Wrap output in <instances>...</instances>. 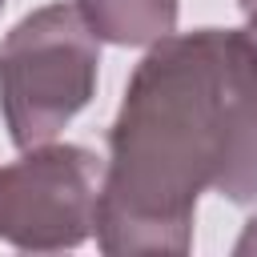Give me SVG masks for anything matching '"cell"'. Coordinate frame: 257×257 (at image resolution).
Returning <instances> with one entry per match:
<instances>
[{"label": "cell", "instance_id": "cell-5", "mask_svg": "<svg viewBox=\"0 0 257 257\" xmlns=\"http://www.w3.org/2000/svg\"><path fill=\"white\" fill-rule=\"evenodd\" d=\"M233 253L237 257H249V253H257V217L245 225V233L237 237V245H233Z\"/></svg>", "mask_w": 257, "mask_h": 257}, {"label": "cell", "instance_id": "cell-6", "mask_svg": "<svg viewBox=\"0 0 257 257\" xmlns=\"http://www.w3.org/2000/svg\"><path fill=\"white\" fill-rule=\"evenodd\" d=\"M237 8H241V16H245V32L257 40V0H237Z\"/></svg>", "mask_w": 257, "mask_h": 257}, {"label": "cell", "instance_id": "cell-3", "mask_svg": "<svg viewBox=\"0 0 257 257\" xmlns=\"http://www.w3.org/2000/svg\"><path fill=\"white\" fill-rule=\"evenodd\" d=\"M104 161L80 145H36L0 169V237L16 249H76L96 233Z\"/></svg>", "mask_w": 257, "mask_h": 257}, {"label": "cell", "instance_id": "cell-7", "mask_svg": "<svg viewBox=\"0 0 257 257\" xmlns=\"http://www.w3.org/2000/svg\"><path fill=\"white\" fill-rule=\"evenodd\" d=\"M0 8H4V0H0Z\"/></svg>", "mask_w": 257, "mask_h": 257}, {"label": "cell", "instance_id": "cell-4", "mask_svg": "<svg viewBox=\"0 0 257 257\" xmlns=\"http://www.w3.org/2000/svg\"><path fill=\"white\" fill-rule=\"evenodd\" d=\"M88 28L108 44H157L177 28V0H76Z\"/></svg>", "mask_w": 257, "mask_h": 257}, {"label": "cell", "instance_id": "cell-2", "mask_svg": "<svg viewBox=\"0 0 257 257\" xmlns=\"http://www.w3.org/2000/svg\"><path fill=\"white\" fill-rule=\"evenodd\" d=\"M100 36L76 4H44L0 40V112L16 149L48 145L96 92Z\"/></svg>", "mask_w": 257, "mask_h": 257}, {"label": "cell", "instance_id": "cell-1", "mask_svg": "<svg viewBox=\"0 0 257 257\" xmlns=\"http://www.w3.org/2000/svg\"><path fill=\"white\" fill-rule=\"evenodd\" d=\"M205 189L257 205V40L233 28L169 32L137 64L108 128L96 245L189 253Z\"/></svg>", "mask_w": 257, "mask_h": 257}]
</instances>
